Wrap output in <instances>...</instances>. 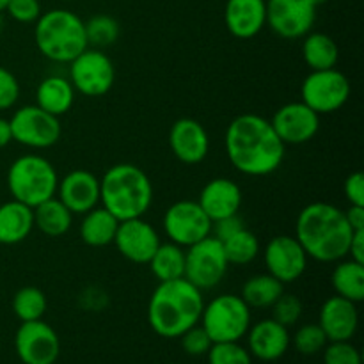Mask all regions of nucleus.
<instances>
[{"label": "nucleus", "instance_id": "nucleus-1", "mask_svg": "<svg viewBox=\"0 0 364 364\" xmlns=\"http://www.w3.org/2000/svg\"><path fill=\"white\" fill-rule=\"evenodd\" d=\"M228 159L238 173L245 176H269L284 160L287 146L274 132L270 119L258 114H240L228 124Z\"/></svg>", "mask_w": 364, "mask_h": 364}, {"label": "nucleus", "instance_id": "nucleus-2", "mask_svg": "<svg viewBox=\"0 0 364 364\" xmlns=\"http://www.w3.org/2000/svg\"><path fill=\"white\" fill-rule=\"evenodd\" d=\"M352 233L343 210L331 203L304 206L295 224V238L308 258L322 263H336L347 258Z\"/></svg>", "mask_w": 364, "mask_h": 364}, {"label": "nucleus", "instance_id": "nucleus-3", "mask_svg": "<svg viewBox=\"0 0 364 364\" xmlns=\"http://www.w3.org/2000/svg\"><path fill=\"white\" fill-rule=\"evenodd\" d=\"M205 299L203 291L185 277L159 283L149 297L148 322L159 336L174 340L198 326Z\"/></svg>", "mask_w": 364, "mask_h": 364}, {"label": "nucleus", "instance_id": "nucleus-4", "mask_svg": "<svg viewBox=\"0 0 364 364\" xmlns=\"http://www.w3.org/2000/svg\"><path fill=\"white\" fill-rule=\"evenodd\" d=\"M151 203V180L134 164H116L100 180V205L119 223L142 217Z\"/></svg>", "mask_w": 364, "mask_h": 364}, {"label": "nucleus", "instance_id": "nucleus-5", "mask_svg": "<svg viewBox=\"0 0 364 364\" xmlns=\"http://www.w3.org/2000/svg\"><path fill=\"white\" fill-rule=\"evenodd\" d=\"M34 39L43 57L60 64H70L75 57L89 48L84 21L68 9L41 13L36 20Z\"/></svg>", "mask_w": 364, "mask_h": 364}, {"label": "nucleus", "instance_id": "nucleus-6", "mask_svg": "<svg viewBox=\"0 0 364 364\" xmlns=\"http://www.w3.org/2000/svg\"><path fill=\"white\" fill-rule=\"evenodd\" d=\"M59 174L48 159L41 155H21L7 171V188L16 201L36 208L53 198Z\"/></svg>", "mask_w": 364, "mask_h": 364}, {"label": "nucleus", "instance_id": "nucleus-7", "mask_svg": "<svg viewBox=\"0 0 364 364\" xmlns=\"http://www.w3.org/2000/svg\"><path fill=\"white\" fill-rule=\"evenodd\" d=\"M199 326L213 343L240 341L251 327V308L240 295H217L203 308Z\"/></svg>", "mask_w": 364, "mask_h": 364}, {"label": "nucleus", "instance_id": "nucleus-8", "mask_svg": "<svg viewBox=\"0 0 364 364\" xmlns=\"http://www.w3.org/2000/svg\"><path fill=\"white\" fill-rule=\"evenodd\" d=\"M230 262L223 242L208 235L185 251V279L199 290H212L226 277Z\"/></svg>", "mask_w": 364, "mask_h": 364}, {"label": "nucleus", "instance_id": "nucleus-9", "mask_svg": "<svg viewBox=\"0 0 364 364\" xmlns=\"http://www.w3.org/2000/svg\"><path fill=\"white\" fill-rule=\"evenodd\" d=\"M350 92V80L336 68L311 71L302 80L301 102H304L318 116H326L340 110L348 102Z\"/></svg>", "mask_w": 364, "mask_h": 364}, {"label": "nucleus", "instance_id": "nucleus-10", "mask_svg": "<svg viewBox=\"0 0 364 364\" xmlns=\"http://www.w3.org/2000/svg\"><path fill=\"white\" fill-rule=\"evenodd\" d=\"M70 82L80 95L100 98L112 89L116 70L107 53L89 46L70 63Z\"/></svg>", "mask_w": 364, "mask_h": 364}, {"label": "nucleus", "instance_id": "nucleus-11", "mask_svg": "<svg viewBox=\"0 0 364 364\" xmlns=\"http://www.w3.org/2000/svg\"><path fill=\"white\" fill-rule=\"evenodd\" d=\"M13 141L32 149L52 148L59 142L63 127L57 116H52L38 105L18 109L9 119Z\"/></svg>", "mask_w": 364, "mask_h": 364}, {"label": "nucleus", "instance_id": "nucleus-12", "mask_svg": "<svg viewBox=\"0 0 364 364\" xmlns=\"http://www.w3.org/2000/svg\"><path fill=\"white\" fill-rule=\"evenodd\" d=\"M164 231L173 244L191 247L196 242L212 235V220L198 201L181 199L173 203L164 215Z\"/></svg>", "mask_w": 364, "mask_h": 364}, {"label": "nucleus", "instance_id": "nucleus-13", "mask_svg": "<svg viewBox=\"0 0 364 364\" xmlns=\"http://www.w3.org/2000/svg\"><path fill=\"white\" fill-rule=\"evenodd\" d=\"M267 25L283 39H299L309 34L316 20L311 0H265Z\"/></svg>", "mask_w": 364, "mask_h": 364}, {"label": "nucleus", "instance_id": "nucleus-14", "mask_svg": "<svg viewBox=\"0 0 364 364\" xmlns=\"http://www.w3.org/2000/svg\"><path fill=\"white\" fill-rule=\"evenodd\" d=\"M14 350L23 364H55L60 341L52 326L43 320L21 322L14 336Z\"/></svg>", "mask_w": 364, "mask_h": 364}, {"label": "nucleus", "instance_id": "nucleus-15", "mask_svg": "<svg viewBox=\"0 0 364 364\" xmlns=\"http://www.w3.org/2000/svg\"><path fill=\"white\" fill-rule=\"evenodd\" d=\"M263 262L267 272L283 284L299 281L308 269V255L297 238L290 235H277L270 238L265 245Z\"/></svg>", "mask_w": 364, "mask_h": 364}, {"label": "nucleus", "instance_id": "nucleus-16", "mask_svg": "<svg viewBox=\"0 0 364 364\" xmlns=\"http://www.w3.org/2000/svg\"><path fill=\"white\" fill-rule=\"evenodd\" d=\"M270 124L284 146H301L318 134L320 116L304 102H290L276 110Z\"/></svg>", "mask_w": 364, "mask_h": 364}, {"label": "nucleus", "instance_id": "nucleus-17", "mask_svg": "<svg viewBox=\"0 0 364 364\" xmlns=\"http://www.w3.org/2000/svg\"><path fill=\"white\" fill-rule=\"evenodd\" d=\"M112 244L128 262L148 265L160 245V237L151 224L146 223L142 217H137V219L121 220Z\"/></svg>", "mask_w": 364, "mask_h": 364}, {"label": "nucleus", "instance_id": "nucleus-18", "mask_svg": "<svg viewBox=\"0 0 364 364\" xmlns=\"http://www.w3.org/2000/svg\"><path fill=\"white\" fill-rule=\"evenodd\" d=\"M55 196L73 215H84L100 205V178L91 171H71L59 178Z\"/></svg>", "mask_w": 364, "mask_h": 364}, {"label": "nucleus", "instance_id": "nucleus-19", "mask_svg": "<svg viewBox=\"0 0 364 364\" xmlns=\"http://www.w3.org/2000/svg\"><path fill=\"white\" fill-rule=\"evenodd\" d=\"M169 146L180 162L196 166L208 156L210 137L206 128L192 117L174 121L169 132Z\"/></svg>", "mask_w": 364, "mask_h": 364}, {"label": "nucleus", "instance_id": "nucleus-20", "mask_svg": "<svg viewBox=\"0 0 364 364\" xmlns=\"http://www.w3.org/2000/svg\"><path fill=\"white\" fill-rule=\"evenodd\" d=\"M247 350L255 359L263 363L279 361L291 345V336L288 327L281 326L274 318H265L256 322L247 331Z\"/></svg>", "mask_w": 364, "mask_h": 364}, {"label": "nucleus", "instance_id": "nucleus-21", "mask_svg": "<svg viewBox=\"0 0 364 364\" xmlns=\"http://www.w3.org/2000/svg\"><path fill=\"white\" fill-rule=\"evenodd\" d=\"M318 326L329 341H350L359 326L358 304L340 295H333L320 308Z\"/></svg>", "mask_w": 364, "mask_h": 364}, {"label": "nucleus", "instance_id": "nucleus-22", "mask_svg": "<svg viewBox=\"0 0 364 364\" xmlns=\"http://www.w3.org/2000/svg\"><path fill=\"white\" fill-rule=\"evenodd\" d=\"M203 212L212 223L237 215L242 206V191L230 178H215L203 187L198 199Z\"/></svg>", "mask_w": 364, "mask_h": 364}, {"label": "nucleus", "instance_id": "nucleus-23", "mask_svg": "<svg viewBox=\"0 0 364 364\" xmlns=\"http://www.w3.org/2000/svg\"><path fill=\"white\" fill-rule=\"evenodd\" d=\"M224 21L237 39H252L267 25L265 0H228Z\"/></svg>", "mask_w": 364, "mask_h": 364}, {"label": "nucleus", "instance_id": "nucleus-24", "mask_svg": "<svg viewBox=\"0 0 364 364\" xmlns=\"http://www.w3.org/2000/svg\"><path fill=\"white\" fill-rule=\"evenodd\" d=\"M34 230V210L11 199L0 205V244L16 245Z\"/></svg>", "mask_w": 364, "mask_h": 364}, {"label": "nucleus", "instance_id": "nucleus-25", "mask_svg": "<svg viewBox=\"0 0 364 364\" xmlns=\"http://www.w3.org/2000/svg\"><path fill=\"white\" fill-rule=\"evenodd\" d=\"M75 87L71 85L70 78L60 75H50L39 82L36 89V105L41 107L52 116H64L70 112L75 102Z\"/></svg>", "mask_w": 364, "mask_h": 364}, {"label": "nucleus", "instance_id": "nucleus-26", "mask_svg": "<svg viewBox=\"0 0 364 364\" xmlns=\"http://www.w3.org/2000/svg\"><path fill=\"white\" fill-rule=\"evenodd\" d=\"M117 226H119V220L109 210L98 205L84 213V219L80 223V238L89 247H105L114 242Z\"/></svg>", "mask_w": 364, "mask_h": 364}, {"label": "nucleus", "instance_id": "nucleus-27", "mask_svg": "<svg viewBox=\"0 0 364 364\" xmlns=\"http://www.w3.org/2000/svg\"><path fill=\"white\" fill-rule=\"evenodd\" d=\"M34 210V226L46 237H63L71 230L73 224V213L64 206L57 196L46 199Z\"/></svg>", "mask_w": 364, "mask_h": 364}, {"label": "nucleus", "instance_id": "nucleus-28", "mask_svg": "<svg viewBox=\"0 0 364 364\" xmlns=\"http://www.w3.org/2000/svg\"><path fill=\"white\" fill-rule=\"evenodd\" d=\"M302 59L311 71L331 70L340 60V48L329 34L309 32L302 41Z\"/></svg>", "mask_w": 364, "mask_h": 364}, {"label": "nucleus", "instance_id": "nucleus-29", "mask_svg": "<svg viewBox=\"0 0 364 364\" xmlns=\"http://www.w3.org/2000/svg\"><path fill=\"white\" fill-rule=\"evenodd\" d=\"M331 284L336 295L347 301L355 304L364 301V263H358L350 258L336 262L331 274Z\"/></svg>", "mask_w": 364, "mask_h": 364}, {"label": "nucleus", "instance_id": "nucleus-30", "mask_svg": "<svg viewBox=\"0 0 364 364\" xmlns=\"http://www.w3.org/2000/svg\"><path fill=\"white\" fill-rule=\"evenodd\" d=\"M283 294L284 284L267 272L249 277L242 287L240 297L251 309H265L272 308L274 302Z\"/></svg>", "mask_w": 364, "mask_h": 364}, {"label": "nucleus", "instance_id": "nucleus-31", "mask_svg": "<svg viewBox=\"0 0 364 364\" xmlns=\"http://www.w3.org/2000/svg\"><path fill=\"white\" fill-rule=\"evenodd\" d=\"M148 265L159 283L180 279L185 276V247H180L173 242H167V244L160 242Z\"/></svg>", "mask_w": 364, "mask_h": 364}, {"label": "nucleus", "instance_id": "nucleus-32", "mask_svg": "<svg viewBox=\"0 0 364 364\" xmlns=\"http://www.w3.org/2000/svg\"><path fill=\"white\" fill-rule=\"evenodd\" d=\"M223 247L230 265L240 267L255 262L259 255V249H262L259 247L258 237L252 231H249L247 228H242L240 231H237L230 238H226L223 242Z\"/></svg>", "mask_w": 364, "mask_h": 364}, {"label": "nucleus", "instance_id": "nucleus-33", "mask_svg": "<svg viewBox=\"0 0 364 364\" xmlns=\"http://www.w3.org/2000/svg\"><path fill=\"white\" fill-rule=\"evenodd\" d=\"M85 25V38H87V46L91 48H105V46L114 45L121 34L119 21L109 14H96L91 16Z\"/></svg>", "mask_w": 364, "mask_h": 364}, {"label": "nucleus", "instance_id": "nucleus-34", "mask_svg": "<svg viewBox=\"0 0 364 364\" xmlns=\"http://www.w3.org/2000/svg\"><path fill=\"white\" fill-rule=\"evenodd\" d=\"M46 295L36 287H23L14 294L13 311L20 322L41 320L46 311Z\"/></svg>", "mask_w": 364, "mask_h": 364}, {"label": "nucleus", "instance_id": "nucleus-35", "mask_svg": "<svg viewBox=\"0 0 364 364\" xmlns=\"http://www.w3.org/2000/svg\"><path fill=\"white\" fill-rule=\"evenodd\" d=\"M329 343L318 323H306L294 334V347L302 355H316Z\"/></svg>", "mask_w": 364, "mask_h": 364}, {"label": "nucleus", "instance_id": "nucleus-36", "mask_svg": "<svg viewBox=\"0 0 364 364\" xmlns=\"http://www.w3.org/2000/svg\"><path fill=\"white\" fill-rule=\"evenodd\" d=\"M206 355L208 364H252V355L238 341L213 343Z\"/></svg>", "mask_w": 364, "mask_h": 364}, {"label": "nucleus", "instance_id": "nucleus-37", "mask_svg": "<svg viewBox=\"0 0 364 364\" xmlns=\"http://www.w3.org/2000/svg\"><path fill=\"white\" fill-rule=\"evenodd\" d=\"M272 318L279 322L281 326L291 327L301 320L302 316V302L297 295L283 294L272 304Z\"/></svg>", "mask_w": 364, "mask_h": 364}, {"label": "nucleus", "instance_id": "nucleus-38", "mask_svg": "<svg viewBox=\"0 0 364 364\" xmlns=\"http://www.w3.org/2000/svg\"><path fill=\"white\" fill-rule=\"evenodd\" d=\"M322 352L323 364H363L361 352L350 341H329Z\"/></svg>", "mask_w": 364, "mask_h": 364}, {"label": "nucleus", "instance_id": "nucleus-39", "mask_svg": "<svg viewBox=\"0 0 364 364\" xmlns=\"http://www.w3.org/2000/svg\"><path fill=\"white\" fill-rule=\"evenodd\" d=\"M181 340V348L187 352L192 358H198V355H206V352L210 350V347L213 345V341L210 340V336L206 334V331L201 326H194L188 331H185L180 336Z\"/></svg>", "mask_w": 364, "mask_h": 364}, {"label": "nucleus", "instance_id": "nucleus-40", "mask_svg": "<svg viewBox=\"0 0 364 364\" xmlns=\"http://www.w3.org/2000/svg\"><path fill=\"white\" fill-rule=\"evenodd\" d=\"M6 11L18 23H36L41 16V2L39 0H9Z\"/></svg>", "mask_w": 364, "mask_h": 364}, {"label": "nucleus", "instance_id": "nucleus-41", "mask_svg": "<svg viewBox=\"0 0 364 364\" xmlns=\"http://www.w3.org/2000/svg\"><path fill=\"white\" fill-rule=\"evenodd\" d=\"M20 98V82L7 68L0 66V110L14 107Z\"/></svg>", "mask_w": 364, "mask_h": 364}, {"label": "nucleus", "instance_id": "nucleus-42", "mask_svg": "<svg viewBox=\"0 0 364 364\" xmlns=\"http://www.w3.org/2000/svg\"><path fill=\"white\" fill-rule=\"evenodd\" d=\"M343 192L350 205L364 206V174L361 171L348 174L343 183Z\"/></svg>", "mask_w": 364, "mask_h": 364}, {"label": "nucleus", "instance_id": "nucleus-43", "mask_svg": "<svg viewBox=\"0 0 364 364\" xmlns=\"http://www.w3.org/2000/svg\"><path fill=\"white\" fill-rule=\"evenodd\" d=\"M242 228H245L244 220L237 215H231V217H224V219L215 220L212 223V237H215L217 240L224 242L226 238H230L231 235H235L237 231H240Z\"/></svg>", "mask_w": 364, "mask_h": 364}, {"label": "nucleus", "instance_id": "nucleus-44", "mask_svg": "<svg viewBox=\"0 0 364 364\" xmlns=\"http://www.w3.org/2000/svg\"><path fill=\"white\" fill-rule=\"evenodd\" d=\"M348 258L358 263H364V230L354 231L348 245Z\"/></svg>", "mask_w": 364, "mask_h": 364}, {"label": "nucleus", "instance_id": "nucleus-45", "mask_svg": "<svg viewBox=\"0 0 364 364\" xmlns=\"http://www.w3.org/2000/svg\"><path fill=\"white\" fill-rule=\"evenodd\" d=\"M345 217H347V223L350 224L352 231L364 230V206L359 205H350L348 210H343Z\"/></svg>", "mask_w": 364, "mask_h": 364}, {"label": "nucleus", "instance_id": "nucleus-46", "mask_svg": "<svg viewBox=\"0 0 364 364\" xmlns=\"http://www.w3.org/2000/svg\"><path fill=\"white\" fill-rule=\"evenodd\" d=\"M9 142H13V134H11L9 119L0 117V149L6 148Z\"/></svg>", "mask_w": 364, "mask_h": 364}, {"label": "nucleus", "instance_id": "nucleus-47", "mask_svg": "<svg viewBox=\"0 0 364 364\" xmlns=\"http://www.w3.org/2000/svg\"><path fill=\"white\" fill-rule=\"evenodd\" d=\"M7 4H9V0H0V13H4V11H6Z\"/></svg>", "mask_w": 364, "mask_h": 364}, {"label": "nucleus", "instance_id": "nucleus-48", "mask_svg": "<svg viewBox=\"0 0 364 364\" xmlns=\"http://www.w3.org/2000/svg\"><path fill=\"white\" fill-rule=\"evenodd\" d=\"M311 2L315 4L316 7H318V6H323V4H327V2H329V0H311Z\"/></svg>", "mask_w": 364, "mask_h": 364}, {"label": "nucleus", "instance_id": "nucleus-49", "mask_svg": "<svg viewBox=\"0 0 364 364\" xmlns=\"http://www.w3.org/2000/svg\"><path fill=\"white\" fill-rule=\"evenodd\" d=\"M2 27H4V18H2V13H0V32H2Z\"/></svg>", "mask_w": 364, "mask_h": 364}, {"label": "nucleus", "instance_id": "nucleus-50", "mask_svg": "<svg viewBox=\"0 0 364 364\" xmlns=\"http://www.w3.org/2000/svg\"><path fill=\"white\" fill-rule=\"evenodd\" d=\"M63 2H73V0H63Z\"/></svg>", "mask_w": 364, "mask_h": 364}]
</instances>
